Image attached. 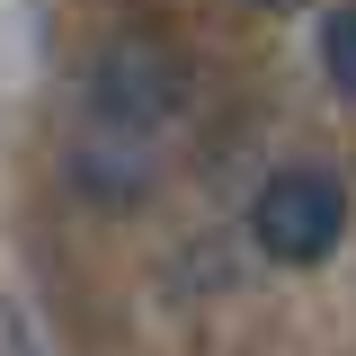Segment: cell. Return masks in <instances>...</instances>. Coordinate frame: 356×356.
Returning <instances> with one entry per match:
<instances>
[{
    "label": "cell",
    "mask_w": 356,
    "mask_h": 356,
    "mask_svg": "<svg viewBox=\"0 0 356 356\" xmlns=\"http://www.w3.org/2000/svg\"><path fill=\"white\" fill-rule=\"evenodd\" d=\"M187 44H170L161 27H116L89 54L81 81V134H72V187L98 205H134L161 178V134L187 116Z\"/></svg>",
    "instance_id": "6da1fadb"
},
{
    "label": "cell",
    "mask_w": 356,
    "mask_h": 356,
    "mask_svg": "<svg viewBox=\"0 0 356 356\" xmlns=\"http://www.w3.org/2000/svg\"><path fill=\"white\" fill-rule=\"evenodd\" d=\"M250 241H259V259H276V267H321L348 241V187H339V170H321V161L276 170L259 196H250Z\"/></svg>",
    "instance_id": "7a4b0ae2"
},
{
    "label": "cell",
    "mask_w": 356,
    "mask_h": 356,
    "mask_svg": "<svg viewBox=\"0 0 356 356\" xmlns=\"http://www.w3.org/2000/svg\"><path fill=\"white\" fill-rule=\"evenodd\" d=\"M321 72L356 98V0H339V9L321 18Z\"/></svg>",
    "instance_id": "3957f363"
},
{
    "label": "cell",
    "mask_w": 356,
    "mask_h": 356,
    "mask_svg": "<svg viewBox=\"0 0 356 356\" xmlns=\"http://www.w3.org/2000/svg\"><path fill=\"white\" fill-rule=\"evenodd\" d=\"M250 9H267V18H294V9H303V0H250Z\"/></svg>",
    "instance_id": "277c9868"
},
{
    "label": "cell",
    "mask_w": 356,
    "mask_h": 356,
    "mask_svg": "<svg viewBox=\"0 0 356 356\" xmlns=\"http://www.w3.org/2000/svg\"><path fill=\"white\" fill-rule=\"evenodd\" d=\"M9 348H18V356H36V339H27V330H9Z\"/></svg>",
    "instance_id": "5b68a950"
}]
</instances>
